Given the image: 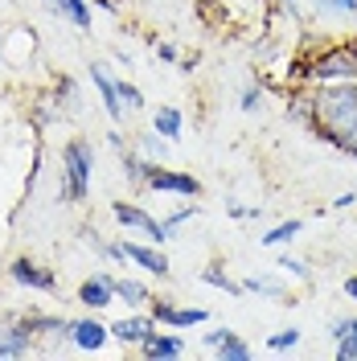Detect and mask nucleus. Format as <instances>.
Here are the masks:
<instances>
[{
    "label": "nucleus",
    "instance_id": "obj_5",
    "mask_svg": "<svg viewBox=\"0 0 357 361\" xmlns=\"http://www.w3.org/2000/svg\"><path fill=\"white\" fill-rule=\"evenodd\" d=\"M8 279H13L17 288H25V292H45V295L58 292V275H54V267H45V263L29 259V255H17V259L8 263Z\"/></svg>",
    "mask_w": 357,
    "mask_h": 361
},
{
    "label": "nucleus",
    "instance_id": "obj_27",
    "mask_svg": "<svg viewBox=\"0 0 357 361\" xmlns=\"http://www.w3.org/2000/svg\"><path fill=\"white\" fill-rule=\"evenodd\" d=\"M275 267L284 271V275H291V279H300V283H308V279H313V267H308L304 259H296L291 250H284V255L275 259Z\"/></svg>",
    "mask_w": 357,
    "mask_h": 361
},
{
    "label": "nucleus",
    "instance_id": "obj_10",
    "mask_svg": "<svg viewBox=\"0 0 357 361\" xmlns=\"http://www.w3.org/2000/svg\"><path fill=\"white\" fill-rule=\"evenodd\" d=\"M70 345L83 349V353H99L107 341H111V324H103L99 316H83V320H70Z\"/></svg>",
    "mask_w": 357,
    "mask_h": 361
},
{
    "label": "nucleus",
    "instance_id": "obj_28",
    "mask_svg": "<svg viewBox=\"0 0 357 361\" xmlns=\"http://www.w3.org/2000/svg\"><path fill=\"white\" fill-rule=\"evenodd\" d=\"M300 337H304V333H300L296 324H291V329H279V333H271V337H267V349H271V353H288V349L300 345Z\"/></svg>",
    "mask_w": 357,
    "mask_h": 361
},
{
    "label": "nucleus",
    "instance_id": "obj_18",
    "mask_svg": "<svg viewBox=\"0 0 357 361\" xmlns=\"http://www.w3.org/2000/svg\"><path fill=\"white\" fill-rule=\"evenodd\" d=\"M111 288H115V300H123L128 308H144V304H152V292H148V283H140V279H115L111 275Z\"/></svg>",
    "mask_w": 357,
    "mask_h": 361
},
{
    "label": "nucleus",
    "instance_id": "obj_20",
    "mask_svg": "<svg viewBox=\"0 0 357 361\" xmlns=\"http://www.w3.org/2000/svg\"><path fill=\"white\" fill-rule=\"evenodd\" d=\"M29 111H33V119H37V128H45V123L62 119V115H66V107L58 103V94H54V87H49V90H42V94L29 103Z\"/></svg>",
    "mask_w": 357,
    "mask_h": 361
},
{
    "label": "nucleus",
    "instance_id": "obj_12",
    "mask_svg": "<svg viewBox=\"0 0 357 361\" xmlns=\"http://www.w3.org/2000/svg\"><path fill=\"white\" fill-rule=\"evenodd\" d=\"M78 304L90 308V312H103V308H111L115 304V288H111V271H99V275H90L78 283Z\"/></svg>",
    "mask_w": 357,
    "mask_h": 361
},
{
    "label": "nucleus",
    "instance_id": "obj_7",
    "mask_svg": "<svg viewBox=\"0 0 357 361\" xmlns=\"http://www.w3.org/2000/svg\"><path fill=\"white\" fill-rule=\"evenodd\" d=\"M123 259L135 263V267H144L148 275H157V279H169V275H173L169 255H164L157 243H144V238H123Z\"/></svg>",
    "mask_w": 357,
    "mask_h": 361
},
{
    "label": "nucleus",
    "instance_id": "obj_15",
    "mask_svg": "<svg viewBox=\"0 0 357 361\" xmlns=\"http://www.w3.org/2000/svg\"><path fill=\"white\" fill-rule=\"evenodd\" d=\"M243 288H246V292H255V295H271L275 304H300V300H296V292H291L279 275H246Z\"/></svg>",
    "mask_w": 357,
    "mask_h": 361
},
{
    "label": "nucleus",
    "instance_id": "obj_37",
    "mask_svg": "<svg viewBox=\"0 0 357 361\" xmlns=\"http://www.w3.org/2000/svg\"><path fill=\"white\" fill-rule=\"evenodd\" d=\"M337 152H345V157H353V160H357V123L349 128V135L341 140V148H337Z\"/></svg>",
    "mask_w": 357,
    "mask_h": 361
},
{
    "label": "nucleus",
    "instance_id": "obj_35",
    "mask_svg": "<svg viewBox=\"0 0 357 361\" xmlns=\"http://www.w3.org/2000/svg\"><path fill=\"white\" fill-rule=\"evenodd\" d=\"M37 173H42V144L33 148V160H29V177H25V197H33V189H37Z\"/></svg>",
    "mask_w": 357,
    "mask_h": 361
},
{
    "label": "nucleus",
    "instance_id": "obj_41",
    "mask_svg": "<svg viewBox=\"0 0 357 361\" xmlns=\"http://www.w3.org/2000/svg\"><path fill=\"white\" fill-rule=\"evenodd\" d=\"M107 144H111L115 152H123V148H128V144H123V135H119V132H107Z\"/></svg>",
    "mask_w": 357,
    "mask_h": 361
},
{
    "label": "nucleus",
    "instance_id": "obj_11",
    "mask_svg": "<svg viewBox=\"0 0 357 361\" xmlns=\"http://www.w3.org/2000/svg\"><path fill=\"white\" fill-rule=\"evenodd\" d=\"M90 82H95V94H99V103H103L107 119H111V123H119L128 107H123V99H119V87H115L111 70L103 66V62H95V66H90Z\"/></svg>",
    "mask_w": 357,
    "mask_h": 361
},
{
    "label": "nucleus",
    "instance_id": "obj_31",
    "mask_svg": "<svg viewBox=\"0 0 357 361\" xmlns=\"http://www.w3.org/2000/svg\"><path fill=\"white\" fill-rule=\"evenodd\" d=\"M259 103H263V82H250V87H243V94H238V107L250 115V111H259Z\"/></svg>",
    "mask_w": 357,
    "mask_h": 361
},
{
    "label": "nucleus",
    "instance_id": "obj_43",
    "mask_svg": "<svg viewBox=\"0 0 357 361\" xmlns=\"http://www.w3.org/2000/svg\"><path fill=\"white\" fill-rule=\"evenodd\" d=\"M193 70H198V54L193 58H181V74H193Z\"/></svg>",
    "mask_w": 357,
    "mask_h": 361
},
{
    "label": "nucleus",
    "instance_id": "obj_2",
    "mask_svg": "<svg viewBox=\"0 0 357 361\" xmlns=\"http://www.w3.org/2000/svg\"><path fill=\"white\" fill-rule=\"evenodd\" d=\"M90 177H95V144L87 135H74L62 144V169H58V202L83 205L90 197Z\"/></svg>",
    "mask_w": 357,
    "mask_h": 361
},
{
    "label": "nucleus",
    "instance_id": "obj_6",
    "mask_svg": "<svg viewBox=\"0 0 357 361\" xmlns=\"http://www.w3.org/2000/svg\"><path fill=\"white\" fill-rule=\"evenodd\" d=\"M148 312L157 316V324H164V329H193V324H205V320H210V308H201V304L181 308V304H173L169 295H152Z\"/></svg>",
    "mask_w": 357,
    "mask_h": 361
},
{
    "label": "nucleus",
    "instance_id": "obj_14",
    "mask_svg": "<svg viewBox=\"0 0 357 361\" xmlns=\"http://www.w3.org/2000/svg\"><path fill=\"white\" fill-rule=\"evenodd\" d=\"M157 329V316L144 312V316H123V320H111V341H119V345H135L140 349V341L148 337Z\"/></svg>",
    "mask_w": 357,
    "mask_h": 361
},
{
    "label": "nucleus",
    "instance_id": "obj_1",
    "mask_svg": "<svg viewBox=\"0 0 357 361\" xmlns=\"http://www.w3.org/2000/svg\"><path fill=\"white\" fill-rule=\"evenodd\" d=\"M357 123V82H320L313 90V123L308 132L341 148V140Z\"/></svg>",
    "mask_w": 357,
    "mask_h": 361
},
{
    "label": "nucleus",
    "instance_id": "obj_33",
    "mask_svg": "<svg viewBox=\"0 0 357 361\" xmlns=\"http://www.w3.org/2000/svg\"><path fill=\"white\" fill-rule=\"evenodd\" d=\"M337 361H357V329L337 341Z\"/></svg>",
    "mask_w": 357,
    "mask_h": 361
},
{
    "label": "nucleus",
    "instance_id": "obj_16",
    "mask_svg": "<svg viewBox=\"0 0 357 361\" xmlns=\"http://www.w3.org/2000/svg\"><path fill=\"white\" fill-rule=\"evenodd\" d=\"M119 164H123V177L132 180L135 189H148V177H152V169H157L160 160H148L144 152H135V148H123L119 152Z\"/></svg>",
    "mask_w": 357,
    "mask_h": 361
},
{
    "label": "nucleus",
    "instance_id": "obj_24",
    "mask_svg": "<svg viewBox=\"0 0 357 361\" xmlns=\"http://www.w3.org/2000/svg\"><path fill=\"white\" fill-rule=\"evenodd\" d=\"M54 94H58V103L66 107V111H78V103H83V94H78V82L70 78V74H54Z\"/></svg>",
    "mask_w": 357,
    "mask_h": 361
},
{
    "label": "nucleus",
    "instance_id": "obj_3",
    "mask_svg": "<svg viewBox=\"0 0 357 361\" xmlns=\"http://www.w3.org/2000/svg\"><path fill=\"white\" fill-rule=\"evenodd\" d=\"M308 82H357V37L333 42L325 49L308 54Z\"/></svg>",
    "mask_w": 357,
    "mask_h": 361
},
{
    "label": "nucleus",
    "instance_id": "obj_19",
    "mask_svg": "<svg viewBox=\"0 0 357 361\" xmlns=\"http://www.w3.org/2000/svg\"><path fill=\"white\" fill-rule=\"evenodd\" d=\"M201 283H210V288L226 292L230 300H243V295H246V288L238 283V279H230V271H222V263H210V267H201Z\"/></svg>",
    "mask_w": 357,
    "mask_h": 361
},
{
    "label": "nucleus",
    "instance_id": "obj_17",
    "mask_svg": "<svg viewBox=\"0 0 357 361\" xmlns=\"http://www.w3.org/2000/svg\"><path fill=\"white\" fill-rule=\"evenodd\" d=\"M152 128H157L169 144H173V140H181V132H185V115H181V107H173V103H160L157 115H152Z\"/></svg>",
    "mask_w": 357,
    "mask_h": 361
},
{
    "label": "nucleus",
    "instance_id": "obj_38",
    "mask_svg": "<svg viewBox=\"0 0 357 361\" xmlns=\"http://www.w3.org/2000/svg\"><path fill=\"white\" fill-rule=\"evenodd\" d=\"M157 62H177V45L173 42H157Z\"/></svg>",
    "mask_w": 357,
    "mask_h": 361
},
{
    "label": "nucleus",
    "instance_id": "obj_13",
    "mask_svg": "<svg viewBox=\"0 0 357 361\" xmlns=\"http://www.w3.org/2000/svg\"><path fill=\"white\" fill-rule=\"evenodd\" d=\"M140 353L148 361H173V357H185V341L177 337V333H160V329H152L148 337L140 341Z\"/></svg>",
    "mask_w": 357,
    "mask_h": 361
},
{
    "label": "nucleus",
    "instance_id": "obj_23",
    "mask_svg": "<svg viewBox=\"0 0 357 361\" xmlns=\"http://www.w3.org/2000/svg\"><path fill=\"white\" fill-rule=\"evenodd\" d=\"M135 152H144L148 160H160V164H164V157H169V140L152 128V132L135 135Z\"/></svg>",
    "mask_w": 357,
    "mask_h": 361
},
{
    "label": "nucleus",
    "instance_id": "obj_49",
    "mask_svg": "<svg viewBox=\"0 0 357 361\" xmlns=\"http://www.w3.org/2000/svg\"><path fill=\"white\" fill-rule=\"evenodd\" d=\"M353 21H357V17H353Z\"/></svg>",
    "mask_w": 357,
    "mask_h": 361
},
{
    "label": "nucleus",
    "instance_id": "obj_8",
    "mask_svg": "<svg viewBox=\"0 0 357 361\" xmlns=\"http://www.w3.org/2000/svg\"><path fill=\"white\" fill-rule=\"evenodd\" d=\"M29 353H37V337H33L29 320L25 316L4 320L0 324V357H29Z\"/></svg>",
    "mask_w": 357,
    "mask_h": 361
},
{
    "label": "nucleus",
    "instance_id": "obj_47",
    "mask_svg": "<svg viewBox=\"0 0 357 361\" xmlns=\"http://www.w3.org/2000/svg\"><path fill=\"white\" fill-rule=\"evenodd\" d=\"M0 45H4V29H0Z\"/></svg>",
    "mask_w": 357,
    "mask_h": 361
},
{
    "label": "nucleus",
    "instance_id": "obj_22",
    "mask_svg": "<svg viewBox=\"0 0 357 361\" xmlns=\"http://www.w3.org/2000/svg\"><path fill=\"white\" fill-rule=\"evenodd\" d=\"M300 230H304V222H300V218H288V222L271 226L267 234H259V247H288Z\"/></svg>",
    "mask_w": 357,
    "mask_h": 361
},
{
    "label": "nucleus",
    "instance_id": "obj_42",
    "mask_svg": "<svg viewBox=\"0 0 357 361\" xmlns=\"http://www.w3.org/2000/svg\"><path fill=\"white\" fill-rule=\"evenodd\" d=\"M341 288H345V295H349V300H357V275H349V279H345Z\"/></svg>",
    "mask_w": 357,
    "mask_h": 361
},
{
    "label": "nucleus",
    "instance_id": "obj_32",
    "mask_svg": "<svg viewBox=\"0 0 357 361\" xmlns=\"http://www.w3.org/2000/svg\"><path fill=\"white\" fill-rule=\"evenodd\" d=\"M320 13H341V17H357V0H316Z\"/></svg>",
    "mask_w": 357,
    "mask_h": 361
},
{
    "label": "nucleus",
    "instance_id": "obj_40",
    "mask_svg": "<svg viewBox=\"0 0 357 361\" xmlns=\"http://www.w3.org/2000/svg\"><path fill=\"white\" fill-rule=\"evenodd\" d=\"M45 13H54V17H66V0H42Z\"/></svg>",
    "mask_w": 357,
    "mask_h": 361
},
{
    "label": "nucleus",
    "instance_id": "obj_4",
    "mask_svg": "<svg viewBox=\"0 0 357 361\" xmlns=\"http://www.w3.org/2000/svg\"><path fill=\"white\" fill-rule=\"evenodd\" d=\"M111 218L128 234H135V238H144V243H157V247H164L169 238H173V230L164 222H157L144 205H135V202H111Z\"/></svg>",
    "mask_w": 357,
    "mask_h": 361
},
{
    "label": "nucleus",
    "instance_id": "obj_46",
    "mask_svg": "<svg viewBox=\"0 0 357 361\" xmlns=\"http://www.w3.org/2000/svg\"><path fill=\"white\" fill-rule=\"evenodd\" d=\"M0 70H4V54H0Z\"/></svg>",
    "mask_w": 357,
    "mask_h": 361
},
{
    "label": "nucleus",
    "instance_id": "obj_34",
    "mask_svg": "<svg viewBox=\"0 0 357 361\" xmlns=\"http://www.w3.org/2000/svg\"><path fill=\"white\" fill-rule=\"evenodd\" d=\"M198 214H201V205L189 202V205H181V209H173V214L164 218V226H169V230H177L181 222H189V218H198Z\"/></svg>",
    "mask_w": 357,
    "mask_h": 361
},
{
    "label": "nucleus",
    "instance_id": "obj_39",
    "mask_svg": "<svg viewBox=\"0 0 357 361\" xmlns=\"http://www.w3.org/2000/svg\"><path fill=\"white\" fill-rule=\"evenodd\" d=\"M353 205H357V193H341V197L329 202V209H353Z\"/></svg>",
    "mask_w": 357,
    "mask_h": 361
},
{
    "label": "nucleus",
    "instance_id": "obj_21",
    "mask_svg": "<svg viewBox=\"0 0 357 361\" xmlns=\"http://www.w3.org/2000/svg\"><path fill=\"white\" fill-rule=\"evenodd\" d=\"M214 353H218V361H250V357H255V349H250L234 329H226V333H222V341L214 345Z\"/></svg>",
    "mask_w": 357,
    "mask_h": 361
},
{
    "label": "nucleus",
    "instance_id": "obj_26",
    "mask_svg": "<svg viewBox=\"0 0 357 361\" xmlns=\"http://www.w3.org/2000/svg\"><path fill=\"white\" fill-rule=\"evenodd\" d=\"M66 21L74 29H83L90 33V25H95V13H90V0H66Z\"/></svg>",
    "mask_w": 357,
    "mask_h": 361
},
{
    "label": "nucleus",
    "instance_id": "obj_44",
    "mask_svg": "<svg viewBox=\"0 0 357 361\" xmlns=\"http://www.w3.org/2000/svg\"><path fill=\"white\" fill-rule=\"evenodd\" d=\"M95 4H99L103 13H111V17H115V13H119V4H115V0H95Z\"/></svg>",
    "mask_w": 357,
    "mask_h": 361
},
{
    "label": "nucleus",
    "instance_id": "obj_30",
    "mask_svg": "<svg viewBox=\"0 0 357 361\" xmlns=\"http://www.w3.org/2000/svg\"><path fill=\"white\" fill-rule=\"evenodd\" d=\"M226 214L238 218V222H259V218H263L259 205H243V202H234V197H226Z\"/></svg>",
    "mask_w": 357,
    "mask_h": 361
},
{
    "label": "nucleus",
    "instance_id": "obj_9",
    "mask_svg": "<svg viewBox=\"0 0 357 361\" xmlns=\"http://www.w3.org/2000/svg\"><path fill=\"white\" fill-rule=\"evenodd\" d=\"M148 189H157V193H173V197H201V180L193 177V173L164 169V164H157V169H152Z\"/></svg>",
    "mask_w": 357,
    "mask_h": 361
},
{
    "label": "nucleus",
    "instance_id": "obj_25",
    "mask_svg": "<svg viewBox=\"0 0 357 361\" xmlns=\"http://www.w3.org/2000/svg\"><path fill=\"white\" fill-rule=\"evenodd\" d=\"M288 119H296V123H313V94L308 90H296V94H288Z\"/></svg>",
    "mask_w": 357,
    "mask_h": 361
},
{
    "label": "nucleus",
    "instance_id": "obj_45",
    "mask_svg": "<svg viewBox=\"0 0 357 361\" xmlns=\"http://www.w3.org/2000/svg\"><path fill=\"white\" fill-rule=\"evenodd\" d=\"M275 4H279L284 13H296V4H300V0H275Z\"/></svg>",
    "mask_w": 357,
    "mask_h": 361
},
{
    "label": "nucleus",
    "instance_id": "obj_36",
    "mask_svg": "<svg viewBox=\"0 0 357 361\" xmlns=\"http://www.w3.org/2000/svg\"><path fill=\"white\" fill-rule=\"evenodd\" d=\"M345 333H353V316H337L333 329H329V337H333V341H341Z\"/></svg>",
    "mask_w": 357,
    "mask_h": 361
},
{
    "label": "nucleus",
    "instance_id": "obj_48",
    "mask_svg": "<svg viewBox=\"0 0 357 361\" xmlns=\"http://www.w3.org/2000/svg\"><path fill=\"white\" fill-rule=\"evenodd\" d=\"M353 329H357V312H353Z\"/></svg>",
    "mask_w": 357,
    "mask_h": 361
},
{
    "label": "nucleus",
    "instance_id": "obj_29",
    "mask_svg": "<svg viewBox=\"0 0 357 361\" xmlns=\"http://www.w3.org/2000/svg\"><path fill=\"white\" fill-rule=\"evenodd\" d=\"M115 87H119V99H123V107H128V111H144V107H148V103H144V90L135 87V82L115 78Z\"/></svg>",
    "mask_w": 357,
    "mask_h": 361
}]
</instances>
